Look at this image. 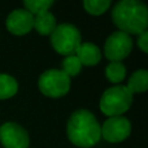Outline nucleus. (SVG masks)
<instances>
[{
  "mask_svg": "<svg viewBox=\"0 0 148 148\" xmlns=\"http://www.w3.org/2000/svg\"><path fill=\"white\" fill-rule=\"evenodd\" d=\"M66 134L74 146L81 148L95 146L101 138L99 121L87 109H78L72 113L66 125Z\"/></svg>",
  "mask_w": 148,
  "mask_h": 148,
  "instance_id": "f257e3e1",
  "label": "nucleus"
},
{
  "mask_svg": "<svg viewBox=\"0 0 148 148\" xmlns=\"http://www.w3.org/2000/svg\"><path fill=\"white\" fill-rule=\"evenodd\" d=\"M113 23L126 34H142L148 26V8L139 0H121L113 7Z\"/></svg>",
  "mask_w": 148,
  "mask_h": 148,
  "instance_id": "f03ea898",
  "label": "nucleus"
},
{
  "mask_svg": "<svg viewBox=\"0 0 148 148\" xmlns=\"http://www.w3.org/2000/svg\"><path fill=\"white\" fill-rule=\"evenodd\" d=\"M133 103V94L123 84L107 88L100 97V110L108 117H116L127 112Z\"/></svg>",
  "mask_w": 148,
  "mask_h": 148,
  "instance_id": "7ed1b4c3",
  "label": "nucleus"
},
{
  "mask_svg": "<svg viewBox=\"0 0 148 148\" xmlns=\"http://www.w3.org/2000/svg\"><path fill=\"white\" fill-rule=\"evenodd\" d=\"M82 43V36L78 27L72 23L57 25L51 34V44L55 51L62 56L75 55V51Z\"/></svg>",
  "mask_w": 148,
  "mask_h": 148,
  "instance_id": "20e7f679",
  "label": "nucleus"
},
{
  "mask_svg": "<svg viewBox=\"0 0 148 148\" xmlns=\"http://www.w3.org/2000/svg\"><path fill=\"white\" fill-rule=\"evenodd\" d=\"M38 87L48 97H61L70 90V78L62 70L48 69L39 77Z\"/></svg>",
  "mask_w": 148,
  "mask_h": 148,
  "instance_id": "39448f33",
  "label": "nucleus"
},
{
  "mask_svg": "<svg viewBox=\"0 0 148 148\" xmlns=\"http://www.w3.org/2000/svg\"><path fill=\"white\" fill-rule=\"evenodd\" d=\"M133 49V39L129 34L116 31L107 38L104 44V55L110 62H121Z\"/></svg>",
  "mask_w": 148,
  "mask_h": 148,
  "instance_id": "423d86ee",
  "label": "nucleus"
},
{
  "mask_svg": "<svg viewBox=\"0 0 148 148\" xmlns=\"http://www.w3.org/2000/svg\"><path fill=\"white\" fill-rule=\"evenodd\" d=\"M100 131H101V136L107 142L118 143L129 138L131 133V123L123 116L109 117L100 126Z\"/></svg>",
  "mask_w": 148,
  "mask_h": 148,
  "instance_id": "0eeeda50",
  "label": "nucleus"
},
{
  "mask_svg": "<svg viewBox=\"0 0 148 148\" xmlns=\"http://www.w3.org/2000/svg\"><path fill=\"white\" fill-rule=\"evenodd\" d=\"M0 143L4 148H29V134L17 122H5L0 126Z\"/></svg>",
  "mask_w": 148,
  "mask_h": 148,
  "instance_id": "6e6552de",
  "label": "nucleus"
},
{
  "mask_svg": "<svg viewBox=\"0 0 148 148\" xmlns=\"http://www.w3.org/2000/svg\"><path fill=\"white\" fill-rule=\"evenodd\" d=\"M5 25L9 33L14 35H25L33 30L34 16L26 9H14L7 17Z\"/></svg>",
  "mask_w": 148,
  "mask_h": 148,
  "instance_id": "1a4fd4ad",
  "label": "nucleus"
},
{
  "mask_svg": "<svg viewBox=\"0 0 148 148\" xmlns=\"http://www.w3.org/2000/svg\"><path fill=\"white\" fill-rule=\"evenodd\" d=\"M75 56L78 57L82 66L83 65L94 66V65L99 64L100 60H101V51L96 44L84 42V43H81V46L75 51Z\"/></svg>",
  "mask_w": 148,
  "mask_h": 148,
  "instance_id": "9d476101",
  "label": "nucleus"
},
{
  "mask_svg": "<svg viewBox=\"0 0 148 148\" xmlns=\"http://www.w3.org/2000/svg\"><path fill=\"white\" fill-rule=\"evenodd\" d=\"M56 17L49 10L34 17V26L33 27L38 31L40 35H51L56 29Z\"/></svg>",
  "mask_w": 148,
  "mask_h": 148,
  "instance_id": "9b49d317",
  "label": "nucleus"
},
{
  "mask_svg": "<svg viewBox=\"0 0 148 148\" xmlns=\"http://www.w3.org/2000/svg\"><path fill=\"white\" fill-rule=\"evenodd\" d=\"M129 91L131 94H140V92L147 91L148 88V72L146 69H139L135 70L133 74L130 75L127 82Z\"/></svg>",
  "mask_w": 148,
  "mask_h": 148,
  "instance_id": "f8f14e48",
  "label": "nucleus"
},
{
  "mask_svg": "<svg viewBox=\"0 0 148 148\" xmlns=\"http://www.w3.org/2000/svg\"><path fill=\"white\" fill-rule=\"evenodd\" d=\"M18 91V83L16 78L5 73H0V100L13 97Z\"/></svg>",
  "mask_w": 148,
  "mask_h": 148,
  "instance_id": "ddd939ff",
  "label": "nucleus"
},
{
  "mask_svg": "<svg viewBox=\"0 0 148 148\" xmlns=\"http://www.w3.org/2000/svg\"><path fill=\"white\" fill-rule=\"evenodd\" d=\"M105 77L112 83H121L126 77V68L122 62H109L105 68Z\"/></svg>",
  "mask_w": 148,
  "mask_h": 148,
  "instance_id": "4468645a",
  "label": "nucleus"
},
{
  "mask_svg": "<svg viewBox=\"0 0 148 148\" xmlns=\"http://www.w3.org/2000/svg\"><path fill=\"white\" fill-rule=\"evenodd\" d=\"M110 7V0H84L83 8L92 16H100Z\"/></svg>",
  "mask_w": 148,
  "mask_h": 148,
  "instance_id": "2eb2a0df",
  "label": "nucleus"
},
{
  "mask_svg": "<svg viewBox=\"0 0 148 148\" xmlns=\"http://www.w3.org/2000/svg\"><path fill=\"white\" fill-rule=\"evenodd\" d=\"M53 1L51 0H25L23 1V7L27 12H30L31 14H40V13H44L52 7Z\"/></svg>",
  "mask_w": 148,
  "mask_h": 148,
  "instance_id": "dca6fc26",
  "label": "nucleus"
},
{
  "mask_svg": "<svg viewBox=\"0 0 148 148\" xmlns=\"http://www.w3.org/2000/svg\"><path fill=\"white\" fill-rule=\"evenodd\" d=\"M62 72L66 74L68 77H75L78 75L79 72H81L82 69V64L79 62L78 57L75 56V55H70V56H65L64 60H62Z\"/></svg>",
  "mask_w": 148,
  "mask_h": 148,
  "instance_id": "f3484780",
  "label": "nucleus"
},
{
  "mask_svg": "<svg viewBox=\"0 0 148 148\" xmlns=\"http://www.w3.org/2000/svg\"><path fill=\"white\" fill-rule=\"evenodd\" d=\"M138 47L144 52L147 53L148 52V31H143L142 34H139L138 36Z\"/></svg>",
  "mask_w": 148,
  "mask_h": 148,
  "instance_id": "a211bd4d",
  "label": "nucleus"
}]
</instances>
